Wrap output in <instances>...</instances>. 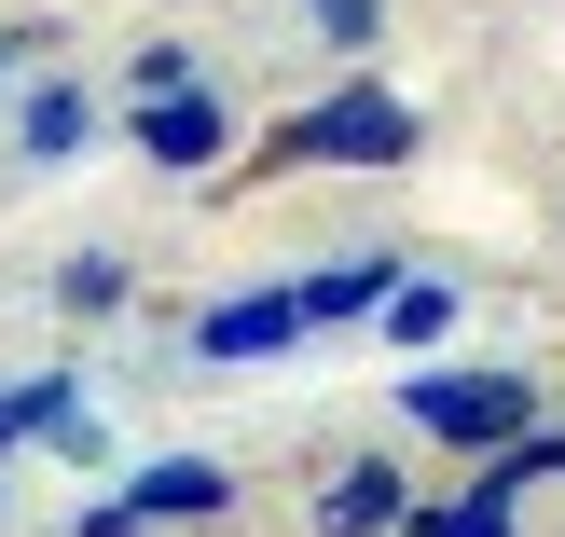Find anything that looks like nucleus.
I'll list each match as a JSON object with an SVG mask.
<instances>
[{
	"label": "nucleus",
	"mask_w": 565,
	"mask_h": 537,
	"mask_svg": "<svg viewBox=\"0 0 565 537\" xmlns=\"http://www.w3.org/2000/svg\"><path fill=\"white\" fill-rule=\"evenodd\" d=\"M386 524V469H359V483H331V537H373Z\"/></svg>",
	"instance_id": "6e6552de"
},
{
	"label": "nucleus",
	"mask_w": 565,
	"mask_h": 537,
	"mask_svg": "<svg viewBox=\"0 0 565 537\" xmlns=\"http://www.w3.org/2000/svg\"><path fill=\"white\" fill-rule=\"evenodd\" d=\"M290 331H303V290H248V303H207L193 345H207V358H276Z\"/></svg>",
	"instance_id": "20e7f679"
},
{
	"label": "nucleus",
	"mask_w": 565,
	"mask_h": 537,
	"mask_svg": "<svg viewBox=\"0 0 565 537\" xmlns=\"http://www.w3.org/2000/svg\"><path fill=\"white\" fill-rule=\"evenodd\" d=\"M138 152H152V165H207V152H221V97L152 83V110H138Z\"/></svg>",
	"instance_id": "39448f33"
},
{
	"label": "nucleus",
	"mask_w": 565,
	"mask_h": 537,
	"mask_svg": "<svg viewBox=\"0 0 565 537\" xmlns=\"http://www.w3.org/2000/svg\"><path fill=\"white\" fill-rule=\"evenodd\" d=\"M524 414H539V400H524L511 373H414V428H428V441H511Z\"/></svg>",
	"instance_id": "f03ea898"
},
{
	"label": "nucleus",
	"mask_w": 565,
	"mask_h": 537,
	"mask_svg": "<svg viewBox=\"0 0 565 537\" xmlns=\"http://www.w3.org/2000/svg\"><path fill=\"white\" fill-rule=\"evenodd\" d=\"M55 303H70V318H97V303H125V262H70V276H55Z\"/></svg>",
	"instance_id": "9d476101"
},
{
	"label": "nucleus",
	"mask_w": 565,
	"mask_h": 537,
	"mask_svg": "<svg viewBox=\"0 0 565 537\" xmlns=\"http://www.w3.org/2000/svg\"><path fill=\"white\" fill-rule=\"evenodd\" d=\"M428 537H511V496H497V483H483V496H469V511H441Z\"/></svg>",
	"instance_id": "9b49d317"
},
{
	"label": "nucleus",
	"mask_w": 565,
	"mask_h": 537,
	"mask_svg": "<svg viewBox=\"0 0 565 537\" xmlns=\"http://www.w3.org/2000/svg\"><path fill=\"white\" fill-rule=\"evenodd\" d=\"M70 138H83V97H70V83H55V97H28V152H70Z\"/></svg>",
	"instance_id": "1a4fd4ad"
},
{
	"label": "nucleus",
	"mask_w": 565,
	"mask_h": 537,
	"mask_svg": "<svg viewBox=\"0 0 565 537\" xmlns=\"http://www.w3.org/2000/svg\"><path fill=\"white\" fill-rule=\"evenodd\" d=\"M193 511H221V469H152L138 496H110V511H83V537H138V524H193Z\"/></svg>",
	"instance_id": "7ed1b4c3"
},
{
	"label": "nucleus",
	"mask_w": 565,
	"mask_h": 537,
	"mask_svg": "<svg viewBox=\"0 0 565 537\" xmlns=\"http://www.w3.org/2000/svg\"><path fill=\"white\" fill-rule=\"evenodd\" d=\"M318 28L331 42H373V0H318Z\"/></svg>",
	"instance_id": "f8f14e48"
},
{
	"label": "nucleus",
	"mask_w": 565,
	"mask_h": 537,
	"mask_svg": "<svg viewBox=\"0 0 565 537\" xmlns=\"http://www.w3.org/2000/svg\"><path fill=\"white\" fill-rule=\"evenodd\" d=\"M441 318H456V290H386V331L401 345H441Z\"/></svg>",
	"instance_id": "0eeeda50"
},
{
	"label": "nucleus",
	"mask_w": 565,
	"mask_h": 537,
	"mask_svg": "<svg viewBox=\"0 0 565 537\" xmlns=\"http://www.w3.org/2000/svg\"><path fill=\"white\" fill-rule=\"evenodd\" d=\"M359 303H386V262H331L318 290H303V318H359Z\"/></svg>",
	"instance_id": "423d86ee"
},
{
	"label": "nucleus",
	"mask_w": 565,
	"mask_h": 537,
	"mask_svg": "<svg viewBox=\"0 0 565 537\" xmlns=\"http://www.w3.org/2000/svg\"><path fill=\"white\" fill-rule=\"evenodd\" d=\"M290 152H303V165H401V152H414V110L386 97V83H345V97H318V110L290 125Z\"/></svg>",
	"instance_id": "f257e3e1"
}]
</instances>
